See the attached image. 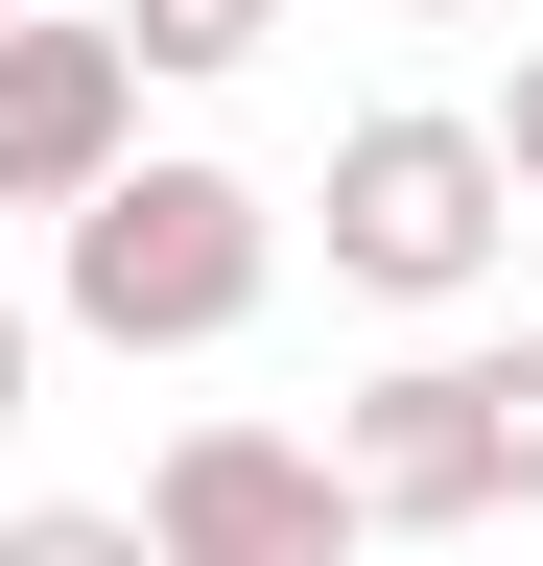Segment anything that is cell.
I'll return each instance as SVG.
<instances>
[{
    "instance_id": "obj_8",
    "label": "cell",
    "mask_w": 543,
    "mask_h": 566,
    "mask_svg": "<svg viewBox=\"0 0 543 566\" xmlns=\"http://www.w3.org/2000/svg\"><path fill=\"white\" fill-rule=\"evenodd\" d=\"M472 142H497V189H520V212H543V48H520V71H497V118H472Z\"/></svg>"
},
{
    "instance_id": "obj_4",
    "label": "cell",
    "mask_w": 543,
    "mask_h": 566,
    "mask_svg": "<svg viewBox=\"0 0 543 566\" xmlns=\"http://www.w3.org/2000/svg\"><path fill=\"white\" fill-rule=\"evenodd\" d=\"M143 520V566H355V495H331V449L307 424H166V472L118 495Z\"/></svg>"
},
{
    "instance_id": "obj_3",
    "label": "cell",
    "mask_w": 543,
    "mask_h": 566,
    "mask_svg": "<svg viewBox=\"0 0 543 566\" xmlns=\"http://www.w3.org/2000/svg\"><path fill=\"white\" fill-rule=\"evenodd\" d=\"M520 260V189H497V142L472 118H355L331 142V283H355V307H472V283Z\"/></svg>"
},
{
    "instance_id": "obj_2",
    "label": "cell",
    "mask_w": 543,
    "mask_h": 566,
    "mask_svg": "<svg viewBox=\"0 0 543 566\" xmlns=\"http://www.w3.org/2000/svg\"><path fill=\"white\" fill-rule=\"evenodd\" d=\"M331 495L355 543H472V520H543V331H449L401 378L331 401Z\"/></svg>"
},
{
    "instance_id": "obj_7",
    "label": "cell",
    "mask_w": 543,
    "mask_h": 566,
    "mask_svg": "<svg viewBox=\"0 0 543 566\" xmlns=\"http://www.w3.org/2000/svg\"><path fill=\"white\" fill-rule=\"evenodd\" d=\"M0 566H143V520H118V495H24V520H0Z\"/></svg>"
},
{
    "instance_id": "obj_10",
    "label": "cell",
    "mask_w": 543,
    "mask_h": 566,
    "mask_svg": "<svg viewBox=\"0 0 543 566\" xmlns=\"http://www.w3.org/2000/svg\"><path fill=\"white\" fill-rule=\"evenodd\" d=\"M401 24H497V0H401Z\"/></svg>"
},
{
    "instance_id": "obj_5",
    "label": "cell",
    "mask_w": 543,
    "mask_h": 566,
    "mask_svg": "<svg viewBox=\"0 0 543 566\" xmlns=\"http://www.w3.org/2000/svg\"><path fill=\"white\" fill-rule=\"evenodd\" d=\"M143 166V71L118 24H0V212H95Z\"/></svg>"
},
{
    "instance_id": "obj_6",
    "label": "cell",
    "mask_w": 543,
    "mask_h": 566,
    "mask_svg": "<svg viewBox=\"0 0 543 566\" xmlns=\"http://www.w3.org/2000/svg\"><path fill=\"white\" fill-rule=\"evenodd\" d=\"M260 24L284 0H118V71L143 95H213V71H260Z\"/></svg>"
},
{
    "instance_id": "obj_9",
    "label": "cell",
    "mask_w": 543,
    "mask_h": 566,
    "mask_svg": "<svg viewBox=\"0 0 543 566\" xmlns=\"http://www.w3.org/2000/svg\"><path fill=\"white\" fill-rule=\"evenodd\" d=\"M24 378H48V307H0V424H24Z\"/></svg>"
},
{
    "instance_id": "obj_11",
    "label": "cell",
    "mask_w": 543,
    "mask_h": 566,
    "mask_svg": "<svg viewBox=\"0 0 543 566\" xmlns=\"http://www.w3.org/2000/svg\"><path fill=\"white\" fill-rule=\"evenodd\" d=\"M0 24H48V0H0Z\"/></svg>"
},
{
    "instance_id": "obj_1",
    "label": "cell",
    "mask_w": 543,
    "mask_h": 566,
    "mask_svg": "<svg viewBox=\"0 0 543 566\" xmlns=\"http://www.w3.org/2000/svg\"><path fill=\"white\" fill-rule=\"evenodd\" d=\"M260 283H284V212L189 142H143L95 212H48V331H95V354H237Z\"/></svg>"
}]
</instances>
